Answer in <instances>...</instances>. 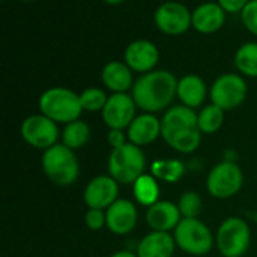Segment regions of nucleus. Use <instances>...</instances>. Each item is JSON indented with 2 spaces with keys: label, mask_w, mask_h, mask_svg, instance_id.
<instances>
[{
  "label": "nucleus",
  "mask_w": 257,
  "mask_h": 257,
  "mask_svg": "<svg viewBox=\"0 0 257 257\" xmlns=\"http://www.w3.org/2000/svg\"><path fill=\"white\" fill-rule=\"evenodd\" d=\"M178 78L166 69H154L142 74L131 89V95L140 110L145 113H158L166 110L176 98Z\"/></svg>",
  "instance_id": "1"
},
{
  "label": "nucleus",
  "mask_w": 257,
  "mask_h": 257,
  "mask_svg": "<svg viewBox=\"0 0 257 257\" xmlns=\"http://www.w3.org/2000/svg\"><path fill=\"white\" fill-rule=\"evenodd\" d=\"M161 137L176 152H196L202 143V131L194 108L179 104L166 110L161 117Z\"/></svg>",
  "instance_id": "2"
},
{
  "label": "nucleus",
  "mask_w": 257,
  "mask_h": 257,
  "mask_svg": "<svg viewBox=\"0 0 257 257\" xmlns=\"http://www.w3.org/2000/svg\"><path fill=\"white\" fill-rule=\"evenodd\" d=\"M39 111L56 123H69L80 119L83 110L80 93L68 87H50L39 96Z\"/></svg>",
  "instance_id": "3"
},
{
  "label": "nucleus",
  "mask_w": 257,
  "mask_h": 257,
  "mask_svg": "<svg viewBox=\"0 0 257 257\" xmlns=\"http://www.w3.org/2000/svg\"><path fill=\"white\" fill-rule=\"evenodd\" d=\"M41 166L48 181L59 187L72 185L80 175V164L75 152L63 143H57L44 151Z\"/></svg>",
  "instance_id": "4"
},
{
  "label": "nucleus",
  "mask_w": 257,
  "mask_h": 257,
  "mask_svg": "<svg viewBox=\"0 0 257 257\" xmlns=\"http://www.w3.org/2000/svg\"><path fill=\"white\" fill-rule=\"evenodd\" d=\"M146 170V157L140 146L126 143L111 149L108 155V173L120 185H131Z\"/></svg>",
  "instance_id": "5"
},
{
  "label": "nucleus",
  "mask_w": 257,
  "mask_h": 257,
  "mask_svg": "<svg viewBox=\"0 0 257 257\" xmlns=\"http://www.w3.org/2000/svg\"><path fill=\"white\" fill-rule=\"evenodd\" d=\"M173 238L176 247L191 256H205L215 244L211 229L199 218H182L173 230Z\"/></svg>",
  "instance_id": "6"
},
{
  "label": "nucleus",
  "mask_w": 257,
  "mask_h": 257,
  "mask_svg": "<svg viewBox=\"0 0 257 257\" xmlns=\"http://www.w3.org/2000/svg\"><path fill=\"white\" fill-rule=\"evenodd\" d=\"M215 242L224 257H242L251 242L250 226L239 217H229L220 224Z\"/></svg>",
  "instance_id": "7"
},
{
  "label": "nucleus",
  "mask_w": 257,
  "mask_h": 257,
  "mask_svg": "<svg viewBox=\"0 0 257 257\" xmlns=\"http://www.w3.org/2000/svg\"><path fill=\"white\" fill-rule=\"evenodd\" d=\"M244 184V173L241 167L233 161H221L212 167L206 178L208 193L220 200L236 196Z\"/></svg>",
  "instance_id": "8"
},
{
  "label": "nucleus",
  "mask_w": 257,
  "mask_h": 257,
  "mask_svg": "<svg viewBox=\"0 0 257 257\" xmlns=\"http://www.w3.org/2000/svg\"><path fill=\"white\" fill-rule=\"evenodd\" d=\"M248 86L241 74L227 72L217 77L209 89L211 102L224 111L238 108L247 98Z\"/></svg>",
  "instance_id": "9"
},
{
  "label": "nucleus",
  "mask_w": 257,
  "mask_h": 257,
  "mask_svg": "<svg viewBox=\"0 0 257 257\" xmlns=\"http://www.w3.org/2000/svg\"><path fill=\"white\" fill-rule=\"evenodd\" d=\"M20 134L29 146L42 151H47L51 146L57 145V140L60 137L59 123L42 113L27 116L20 126Z\"/></svg>",
  "instance_id": "10"
},
{
  "label": "nucleus",
  "mask_w": 257,
  "mask_h": 257,
  "mask_svg": "<svg viewBox=\"0 0 257 257\" xmlns=\"http://www.w3.org/2000/svg\"><path fill=\"white\" fill-rule=\"evenodd\" d=\"M154 23L164 35L179 36L193 27V12L181 2L169 0L157 8Z\"/></svg>",
  "instance_id": "11"
},
{
  "label": "nucleus",
  "mask_w": 257,
  "mask_h": 257,
  "mask_svg": "<svg viewBox=\"0 0 257 257\" xmlns=\"http://www.w3.org/2000/svg\"><path fill=\"white\" fill-rule=\"evenodd\" d=\"M137 104L130 93H111L101 111L102 122L108 130H125L136 119Z\"/></svg>",
  "instance_id": "12"
},
{
  "label": "nucleus",
  "mask_w": 257,
  "mask_h": 257,
  "mask_svg": "<svg viewBox=\"0 0 257 257\" xmlns=\"http://www.w3.org/2000/svg\"><path fill=\"white\" fill-rule=\"evenodd\" d=\"M123 62L133 72L146 74L157 68L160 62V50L149 39H136L130 42L123 51Z\"/></svg>",
  "instance_id": "13"
},
{
  "label": "nucleus",
  "mask_w": 257,
  "mask_h": 257,
  "mask_svg": "<svg viewBox=\"0 0 257 257\" xmlns=\"http://www.w3.org/2000/svg\"><path fill=\"white\" fill-rule=\"evenodd\" d=\"M119 182L114 181L110 175L95 176L84 188L83 200L87 208L93 209H107L119 199Z\"/></svg>",
  "instance_id": "14"
},
{
  "label": "nucleus",
  "mask_w": 257,
  "mask_h": 257,
  "mask_svg": "<svg viewBox=\"0 0 257 257\" xmlns=\"http://www.w3.org/2000/svg\"><path fill=\"white\" fill-rule=\"evenodd\" d=\"M107 229L113 235H128L134 230L139 221V212L136 205L128 199H117L111 206L105 209Z\"/></svg>",
  "instance_id": "15"
},
{
  "label": "nucleus",
  "mask_w": 257,
  "mask_h": 257,
  "mask_svg": "<svg viewBox=\"0 0 257 257\" xmlns=\"http://www.w3.org/2000/svg\"><path fill=\"white\" fill-rule=\"evenodd\" d=\"M128 142L136 146H148L161 137V119L154 113H142L136 116L131 125L126 128Z\"/></svg>",
  "instance_id": "16"
},
{
  "label": "nucleus",
  "mask_w": 257,
  "mask_h": 257,
  "mask_svg": "<svg viewBox=\"0 0 257 257\" xmlns=\"http://www.w3.org/2000/svg\"><path fill=\"white\" fill-rule=\"evenodd\" d=\"M226 15L218 2H205L193 11V29L202 35H212L224 26Z\"/></svg>",
  "instance_id": "17"
},
{
  "label": "nucleus",
  "mask_w": 257,
  "mask_h": 257,
  "mask_svg": "<svg viewBox=\"0 0 257 257\" xmlns=\"http://www.w3.org/2000/svg\"><path fill=\"white\" fill-rule=\"evenodd\" d=\"M182 220L181 211L176 203L169 200H158L146 211V221L152 230L170 232L175 230Z\"/></svg>",
  "instance_id": "18"
},
{
  "label": "nucleus",
  "mask_w": 257,
  "mask_h": 257,
  "mask_svg": "<svg viewBox=\"0 0 257 257\" xmlns=\"http://www.w3.org/2000/svg\"><path fill=\"white\" fill-rule=\"evenodd\" d=\"M101 81L111 93H128L134 86L131 68L120 60H111L104 65L101 71Z\"/></svg>",
  "instance_id": "19"
},
{
  "label": "nucleus",
  "mask_w": 257,
  "mask_h": 257,
  "mask_svg": "<svg viewBox=\"0 0 257 257\" xmlns=\"http://www.w3.org/2000/svg\"><path fill=\"white\" fill-rule=\"evenodd\" d=\"M208 95H209L208 86L200 75L187 74L178 80L176 98L181 101L182 105L196 110L197 107L203 105Z\"/></svg>",
  "instance_id": "20"
},
{
  "label": "nucleus",
  "mask_w": 257,
  "mask_h": 257,
  "mask_svg": "<svg viewBox=\"0 0 257 257\" xmlns=\"http://www.w3.org/2000/svg\"><path fill=\"white\" fill-rule=\"evenodd\" d=\"M176 248V242L173 235L169 232H157L152 230L137 245L139 257H172Z\"/></svg>",
  "instance_id": "21"
},
{
  "label": "nucleus",
  "mask_w": 257,
  "mask_h": 257,
  "mask_svg": "<svg viewBox=\"0 0 257 257\" xmlns=\"http://www.w3.org/2000/svg\"><path fill=\"white\" fill-rule=\"evenodd\" d=\"M133 194L137 203L142 206H152L160 200V185L158 179L152 175H143L133 184Z\"/></svg>",
  "instance_id": "22"
},
{
  "label": "nucleus",
  "mask_w": 257,
  "mask_h": 257,
  "mask_svg": "<svg viewBox=\"0 0 257 257\" xmlns=\"http://www.w3.org/2000/svg\"><path fill=\"white\" fill-rule=\"evenodd\" d=\"M233 63L241 75L257 78V42L242 44L235 53Z\"/></svg>",
  "instance_id": "23"
},
{
  "label": "nucleus",
  "mask_w": 257,
  "mask_h": 257,
  "mask_svg": "<svg viewBox=\"0 0 257 257\" xmlns=\"http://www.w3.org/2000/svg\"><path fill=\"white\" fill-rule=\"evenodd\" d=\"M89 139H90V128L81 119L66 123L65 128L62 130V143L72 151L86 146Z\"/></svg>",
  "instance_id": "24"
},
{
  "label": "nucleus",
  "mask_w": 257,
  "mask_h": 257,
  "mask_svg": "<svg viewBox=\"0 0 257 257\" xmlns=\"http://www.w3.org/2000/svg\"><path fill=\"white\" fill-rule=\"evenodd\" d=\"M151 173L161 182L176 184L185 175V166L179 160H157L151 166Z\"/></svg>",
  "instance_id": "25"
},
{
  "label": "nucleus",
  "mask_w": 257,
  "mask_h": 257,
  "mask_svg": "<svg viewBox=\"0 0 257 257\" xmlns=\"http://www.w3.org/2000/svg\"><path fill=\"white\" fill-rule=\"evenodd\" d=\"M224 110L220 108L215 104H208L205 105L199 113H197V122H199V130L202 134H214L217 133L223 123H224Z\"/></svg>",
  "instance_id": "26"
},
{
  "label": "nucleus",
  "mask_w": 257,
  "mask_h": 257,
  "mask_svg": "<svg viewBox=\"0 0 257 257\" xmlns=\"http://www.w3.org/2000/svg\"><path fill=\"white\" fill-rule=\"evenodd\" d=\"M107 92L101 87H87L80 93V99H81V105L84 111H102V108L105 107L107 101H108Z\"/></svg>",
  "instance_id": "27"
},
{
  "label": "nucleus",
  "mask_w": 257,
  "mask_h": 257,
  "mask_svg": "<svg viewBox=\"0 0 257 257\" xmlns=\"http://www.w3.org/2000/svg\"><path fill=\"white\" fill-rule=\"evenodd\" d=\"M176 205L181 211L182 218H197L203 206L202 197L196 191H185L184 194H181Z\"/></svg>",
  "instance_id": "28"
},
{
  "label": "nucleus",
  "mask_w": 257,
  "mask_h": 257,
  "mask_svg": "<svg viewBox=\"0 0 257 257\" xmlns=\"http://www.w3.org/2000/svg\"><path fill=\"white\" fill-rule=\"evenodd\" d=\"M84 224L90 230H101L104 226H107V215L104 209H93L89 208L84 214Z\"/></svg>",
  "instance_id": "29"
},
{
  "label": "nucleus",
  "mask_w": 257,
  "mask_h": 257,
  "mask_svg": "<svg viewBox=\"0 0 257 257\" xmlns=\"http://www.w3.org/2000/svg\"><path fill=\"white\" fill-rule=\"evenodd\" d=\"M241 20L244 27L251 33L257 36V0H251L244 11L241 12Z\"/></svg>",
  "instance_id": "30"
},
{
  "label": "nucleus",
  "mask_w": 257,
  "mask_h": 257,
  "mask_svg": "<svg viewBox=\"0 0 257 257\" xmlns=\"http://www.w3.org/2000/svg\"><path fill=\"white\" fill-rule=\"evenodd\" d=\"M107 142L111 146V149H116V148H120L128 143V136H126L125 130H108Z\"/></svg>",
  "instance_id": "31"
},
{
  "label": "nucleus",
  "mask_w": 257,
  "mask_h": 257,
  "mask_svg": "<svg viewBox=\"0 0 257 257\" xmlns=\"http://www.w3.org/2000/svg\"><path fill=\"white\" fill-rule=\"evenodd\" d=\"M227 14H241L251 0H217Z\"/></svg>",
  "instance_id": "32"
},
{
  "label": "nucleus",
  "mask_w": 257,
  "mask_h": 257,
  "mask_svg": "<svg viewBox=\"0 0 257 257\" xmlns=\"http://www.w3.org/2000/svg\"><path fill=\"white\" fill-rule=\"evenodd\" d=\"M110 257H139V256H137V253H133V251H130V250H120V251L113 253Z\"/></svg>",
  "instance_id": "33"
},
{
  "label": "nucleus",
  "mask_w": 257,
  "mask_h": 257,
  "mask_svg": "<svg viewBox=\"0 0 257 257\" xmlns=\"http://www.w3.org/2000/svg\"><path fill=\"white\" fill-rule=\"evenodd\" d=\"M102 2H105V3H108V5H120V3H123L125 0H102Z\"/></svg>",
  "instance_id": "34"
},
{
  "label": "nucleus",
  "mask_w": 257,
  "mask_h": 257,
  "mask_svg": "<svg viewBox=\"0 0 257 257\" xmlns=\"http://www.w3.org/2000/svg\"><path fill=\"white\" fill-rule=\"evenodd\" d=\"M20 2H35V0H20Z\"/></svg>",
  "instance_id": "35"
}]
</instances>
